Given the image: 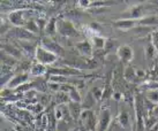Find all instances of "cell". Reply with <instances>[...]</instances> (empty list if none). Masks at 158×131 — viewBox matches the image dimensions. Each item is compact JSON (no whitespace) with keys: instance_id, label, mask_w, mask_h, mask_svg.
<instances>
[{"instance_id":"obj_1","label":"cell","mask_w":158,"mask_h":131,"mask_svg":"<svg viewBox=\"0 0 158 131\" xmlns=\"http://www.w3.org/2000/svg\"><path fill=\"white\" fill-rule=\"evenodd\" d=\"M35 59L38 63H42L44 66H51L54 62H57L58 57L53 53L48 52V50H45L40 44H37V48H36Z\"/></svg>"},{"instance_id":"obj_2","label":"cell","mask_w":158,"mask_h":131,"mask_svg":"<svg viewBox=\"0 0 158 131\" xmlns=\"http://www.w3.org/2000/svg\"><path fill=\"white\" fill-rule=\"evenodd\" d=\"M80 121L82 122L85 131H96L98 117H96L95 113L91 109H83L80 116Z\"/></svg>"},{"instance_id":"obj_3","label":"cell","mask_w":158,"mask_h":131,"mask_svg":"<svg viewBox=\"0 0 158 131\" xmlns=\"http://www.w3.org/2000/svg\"><path fill=\"white\" fill-rule=\"evenodd\" d=\"M57 30L58 34H60L61 36H65V37H69V38H75V37L80 36L77 30L75 29L74 24L72 22L67 21V20H58Z\"/></svg>"},{"instance_id":"obj_4","label":"cell","mask_w":158,"mask_h":131,"mask_svg":"<svg viewBox=\"0 0 158 131\" xmlns=\"http://www.w3.org/2000/svg\"><path fill=\"white\" fill-rule=\"evenodd\" d=\"M40 44L45 48V50H48V52L56 54L58 58L62 57V55H64V53H65V51H64V47H62L59 43H57V42L53 39V38H51V37L45 36Z\"/></svg>"},{"instance_id":"obj_5","label":"cell","mask_w":158,"mask_h":131,"mask_svg":"<svg viewBox=\"0 0 158 131\" xmlns=\"http://www.w3.org/2000/svg\"><path fill=\"white\" fill-rule=\"evenodd\" d=\"M111 121H112V115H111L110 109L103 108L99 113V116H98L96 131H109Z\"/></svg>"},{"instance_id":"obj_6","label":"cell","mask_w":158,"mask_h":131,"mask_svg":"<svg viewBox=\"0 0 158 131\" xmlns=\"http://www.w3.org/2000/svg\"><path fill=\"white\" fill-rule=\"evenodd\" d=\"M27 13L26 9H18V10H14L12 13H9L8 15V21L12 26H16V28H22L24 26L26 22L28 20H26L24 18V14Z\"/></svg>"},{"instance_id":"obj_7","label":"cell","mask_w":158,"mask_h":131,"mask_svg":"<svg viewBox=\"0 0 158 131\" xmlns=\"http://www.w3.org/2000/svg\"><path fill=\"white\" fill-rule=\"evenodd\" d=\"M145 10H147V7L144 5H135V6H132L131 8L128 9L125 14H127L123 18H129V20H141V18H145Z\"/></svg>"},{"instance_id":"obj_8","label":"cell","mask_w":158,"mask_h":131,"mask_svg":"<svg viewBox=\"0 0 158 131\" xmlns=\"http://www.w3.org/2000/svg\"><path fill=\"white\" fill-rule=\"evenodd\" d=\"M117 57L120 61L129 63L134 59V51L129 45H121L117 50Z\"/></svg>"},{"instance_id":"obj_9","label":"cell","mask_w":158,"mask_h":131,"mask_svg":"<svg viewBox=\"0 0 158 131\" xmlns=\"http://www.w3.org/2000/svg\"><path fill=\"white\" fill-rule=\"evenodd\" d=\"M48 74L51 76H82V71L76 68H48Z\"/></svg>"},{"instance_id":"obj_10","label":"cell","mask_w":158,"mask_h":131,"mask_svg":"<svg viewBox=\"0 0 158 131\" xmlns=\"http://www.w3.org/2000/svg\"><path fill=\"white\" fill-rule=\"evenodd\" d=\"M28 81H29V76H28V74H27V73L14 75L13 78L10 79L8 83L6 84V86H7V89H9V90L18 89V87L22 86L23 84L28 83Z\"/></svg>"},{"instance_id":"obj_11","label":"cell","mask_w":158,"mask_h":131,"mask_svg":"<svg viewBox=\"0 0 158 131\" xmlns=\"http://www.w3.org/2000/svg\"><path fill=\"white\" fill-rule=\"evenodd\" d=\"M114 26L118 28L120 30H132L139 26V21L137 20H129V18H121L119 21L114 22Z\"/></svg>"},{"instance_id":"obj_12","label":"cell","mask_w":158,"mask_h":131,"mask_svg":"<svg viewBox=\"0 0 158 131\" xmlns=\"http://www.w3.org/2000/svg\"><path fill=\"white\" fill-rule=\"evenodd\" d=\"M75 47L83 57L90 58L92 55V53H94V48H92L91 43L88 42V40H82V42L76 43L75 44Z\"/></svg>"},{"instance_id":"obj_13","label":"cell","mask_w":158,"mask_h":131,"mask_svg":"<svg viewBox=\"0 0 158 131\" xmlns=\"http://www.w3.org/2000/svg\"><path fill=\"white\" fill-rule=\"evenodd\" d=\"M68 108H69L72 118H73L74 121H79L80 116H81V114H82V110H83V108H82V104L70 101V102H68Z\"/></svg>"},{"instance_id":"obj_14","label":"cell","mask_w":158,"mask_h":131,"mask_svg":"<svg viewBox=\"0 0 158 131\" xmlns=\"http://www.w3.org/2000/svg\"><path fill=\"white\" fill-rule=\"evenodd\" d=\"M118 123L123 128V129H128L131 125V118H129V113L128 110L121 107L120 112L118 114Z\"/></svg>"},{"instance_id":"obj_15","label":"cell","mask_w":158,"mask_h":131,"mask_svg":"<svg viewBox=\"0 0 158 131\" xmlns=\"http://www.w3.org/2000/svg\"><path fill=\"white\" fill-rule=\"evenodd\" d=\"M144 54H145V59H147V61L149 62V63H152V62L155 61V59L158 58L157 51H156L155 46L152 45V43H151V40L145 45Z\"/></svg>"},{"instance_id":"obj_16","label":"cell","mask_w":158,"mask_h":131,"mask_svg":"<svg viewBox=\"0 0 158 131\" xmlns=\"http://www.w3.org/2000/svg\"><path fill=\"white\" fill-rule=\"evenodd\" d=\"M106 40L104 37H102L99 35H95L92 36L91 38H90V43L92 45V48L94 50H97V51H103L104 48H105V45H106Z\"/></svg>"},{"instance_id":"obj_17","label":"cell","mask_w":158,"mask_h":131,"mask_svg":"<svg viewBox=\"0 0 158 131\" xmlns=\"http://www.w3.org/2000/svg\"><path fill=\"white\" fill-rule=\"evenodd\" d=\"M2 52H5L6 54L10 55V57H13L16 60H21L22 59L21 51L15 47V46H13V45H2Z\"/></svg>"},{"instance_id":"obj_18","label":"cell","mask_w":158,"mask_h":131,"mask_svg":"<svg viewBox=\"0 0 158 131\" xmlns=\"http://www.w3.org/2000/svg\"><path fill=\"white\" fill-rule=\"evenodd\" d=\"M140 26H150L152 28L155 26H158V15H148L145 18L139 20Z\"/></svg>"},{"instance_id":"obj_19","label":"cell","mask_w":158,"mask_h":131,"mask_svg":"<svg viewBox=\"0 0 158 131\" xmlns=\"http://www.w3.org/2000/svg\"><path fill=\"white\" fill-rule=\"evenodd\" d=\"M16 37L20 40H26V42H30V40L35 39L36 35L31 34L30 31H28L24 28H16Z\"/></svg>"},{"instance_id":"obj_20","label":"cell","mask_w":158,"mask_h":131,"mask_svg":"<svg viewBox=\"0 0 158 131\" xmlns=\"http://www.w3.org/2000/svg\"><path fill=\"white\" fill-rule=\"evenodd\" d=\"M57 22H58V20L56 18H51L48 21V24H46V26H45V30H44L45 32H46L48 37H51V38H53V36L58 32Z\"/></svg>"},{"instance_id":"obj_21","label":"cell","mask_w":158,"mask_h":131,"mask_svg":"<svg viewBox=\"0 0 158 131\" xmlns=\"http://www.w3.org/2000/svg\"><path fill=\"white\" fill-rule=\"evenodd\" d=\"M48 68H46V66L42 65V63H38V62H36L34 65L31 66L30 68V74L32 76H42V75H45L48 73Z\"/></svg>"},{"instance_id":"obj_22","label":"cell","mask_w":158,"mask_h":131,"mask_svg":"<svg viewBox=\"0 0 158 131\" xmlns=\"http://www.w3.org/2000/svg\"><path fill=\"white\" fill-rule=\"evenodd\" d=\"M97 100L95 99L94 94L91 93V91L87 93V96L84 97L83 101H82V108L83 109H91L94 106L96 105Z\"/></svg>"},{"instance_id":"obj_23","label":"cell","mask_w":158,"mask_h":131,"mask_svg":"<svg viewBox=\"0 0 158 131\" xmlns=\"http://www.w3.org/2000/svg\"><path fill=\"white\" fill-rule=\"evenodd\" d=\"M68 96H69L70 101L82 104V98H81V96H80L79 90H77V87L75 86V85H70L69 90H68Z\"/></svg>"},{"instance_id":"obj_24","label":"cell","mask_w":158,"mask_h":131,"mask_svg":"<svg viewBox=\"0 0 158 131\" xmlns=\"http://www.w3.org/2000/svg\"><path fill=\"white\" fill-rule=\"evenodd\" d=\"M23 28L27 29L28 31H30L31 34H34V35H38L40 32V26H38V24H37V22L35 20H28Z\"/></svg>"},{"instance_id":"obj_25","label":"cell","mask_w":158,"mask_h":131,"mask_svg":"<svg viewBox=\"0 0 158 131\" xmlns=\"http://www.w3.org/2000/svg\"><path fill=\"white\" fill-rule=\"evenodd\" d=\"M125 78L127 79L128 82H135L136 79H139L136 70L134 68H132V67H127L125 69Z\"/></svg>"},{"instance_id":"obj_26","label":"cell","mask_w":158,"mask_h":131,"mask_svg":"<svg viewBox=\"0 0 158 131\" xmlns=\"http://www.w3.org/2000/svg\"><path fill=\"white\" fill-rule=\"evenodd\" d=\"M141 89H145L147 91H156L158 90V81H145L141 84Z\"/></svg>"},{"instance_id":"obj_27","label":"cell","mask_w":158,"mask_h":131,"mask_svg":"<svg viewBox=\"0 0 158 131\" xmlns=\"http://www.w3.org/2000/svg\"><path fill=\"white\" fill-rule=\"evenodd\" d=\"M145 98H147V100L152 102L154 105H158V90H156V91H147Z\"/></svg>"},{"instance_id":"obj_28","label":"cell","mask_w":158,"mask_h":131,"mask_svg":"<svg viewBox=\"0 0 158 131\" xmlns=\"http://www.w3.org/2000/svg\"><path fill=\"white\" fill-rule=\"evenodd\" d=\"M91 93L94 94L95 99L97 101H102L103 100V96H104V91L101 87H94V90L91 91Z\"/></svg>"},{"instance_id":"obj_29","label":"cell","mask_w":158,"mask_h":131,"mask_svg":"<svg viewBox=\"0 0 158 131\" xmlns=\"http://www.w3.org/2000/svg\"><path fill=\"white\" fill-rule=\"evenodd\" d=\"M150 39H151V43H152V45L155 46L156 51H157V54H158V30H155L154 32L151 34Z\"/></svg>"},{"instance_id":"obj_30","label":"cell","mask_w":158,"mask_h":131,"mask_svg":"<svg viewBox=\"0 0 158 131\" xmlns=\"http://www.w3.org/2000/svg\"><path fill=\"white\" fill-rule=\"evenodd\" d=\"M48 87H50L51 90H53V91H59V92H60V90H61V85H62V84H60V83H56V82H48Z\"/></svg>"},{"instance_id":"obj_31","label":"cell","mask_w":158,"mask_h":131,"mask_svg":"<svg viewBox=\"0 0 158 131\" xmlns=\"http://www.w3.org/2000/svg\"><path fill=\"white\" fill-rule=\"evenodd\" d=\"M36 22H37V24H38V26H40V31L45 30V26H46V24H48V22H46L45 18H37V20H36Z\"/></svg>"},{"instance_id":"obj_32","label":"cell","mask_w":158,"mask_h":131,"mask_svg":"<svg viewBox=\"0 0 158 131\" xmlns=\"http://www.w3.org/2000/svg\"><path fill=\"white\" fill-rule=\"evenodd\" d=\"M91 2L92 1H90V0H82V1H79V5L82 8H90Z\"/></svg>"},{"instance_id":"obj_33","label":"cell","mask_w":158,"mask_h":131,"mask_svg":"<svg viewBox=\"0 0 158 131\" xmlns=\"http://www.w3.org/2000/svg\"><path fill=\"white\" fill-rule=\"evenodd\" d=\"M149 114H151L152 116H155V117H156V118H157V120H158V105L155 106L154 110H152L151 113H149Z\"/></svg>"},{"instance_id":"obj_34","label":"cell","mask_w":158,"mask_h":131,"mask_svg":"<svg viewBox=\"0 0 158 131\" xmlns=\"http://www.w3.org/2000/svg\"><path fill=\"white\" fill-rule=\"evenodd\" d=\"M112 98H113L115 101H119L120 99H121V93H118V92H114L113 96H112Z\"/></svg>"},{"instance_id":"obj_35","label":"cell","mask_w":158,"mask_h":131,"mask_svg":"<svg viewBox=\"0 0 158 131\" xmlns=\"http://www.w3.org/2000/svg\"><path fill=\"white\" fill-rule=\"evenodd\" d=\"M148 131H158V121L156 123H155L154 125L150 128V129Z\"/></svg>"},{"instance_id":"obj_36","label":"cell","mask_w":158,"mask_h":131,"mask_svg":"<svg viewBox=\"0 0 158 131\" xmlns=\"http://www.w3.org/2000/svg\"><path fill=\"white\" fill-rule=\"evenodd\" d=\"M136 74H137V77L140 78V77H143V76H144V71H142L141 69H137L136 70Z\"/></svg>"},{"instance_id":"obj_37","label":"cell","mask_w":158,"mask_h":131,"mask_svg":"<svg viewBox=\"0 0 158 131\" xmlns=\"http://www.w3.org/2000/svg\"><path fill=\"white\" fill-rule=\"evenodd\" d=\"M70 131H81V129L80 128H74V129H72Z\"/></svg>"},{"instance_id":"obj_38","label":"cell","mask_w":158,"mask_h":131,"mask_svg":"<svg viewBox=\"0 0 158 131\" xmlns=\"http://www.w3.org/2000/svg\"><path fill=\"white\" fill-rule=\"evenodd\" d=\"M109 131H112V129H111V128H110V129H109Z\"/></svg>"}]
</instances>
